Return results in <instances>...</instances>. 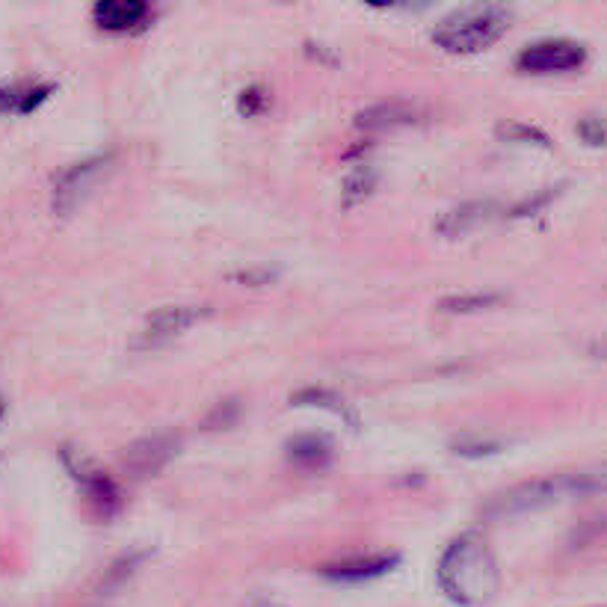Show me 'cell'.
<instances>
[{
  "instance_id": "6da1fadb",
  "label": "cell",
  "mask_w": 607,
  "mask_h": 607,
  "mask_svg": "<svg viewBox=\"0 0 607 607\" xmlns=\"http://www.w3.org/2000/svg\"><path fill=\"white\" fill-rule=\"evenodd\" d=\"M439 587L460 607L486 605L498 589V563L481 534L456 536L439 560Z\"/></svg>"
},
{
  "instance_id": "7a4b0ae2",
  "label": "cell",
  "mask_w": 607,
  "mask_h": 607,
  "mask_svg": "<svg viewBox=\"0 0 607 607\" xmlns=\"http://www.w3.org/2000/svg\"><path fill=\"white\" fill-rule=\"evenodd\" d=\"M510 28V10L504 7H477L453 19L442 21L433 33V42L451 54H472L498 42Z\"/></svg>"
},
{
  "instance_id": "3957f363",
  "label": "cell",
  "mask_w": 607,
  "mask_h": 607,
  "mask_svg": "<svg viewBox=\"0 0 607 607\" xmlns=\"http://www.w3.org/2000/svg\"><path fill=\"white\" fill-rule=\"evenodd\" d=\"M560 498H569L566 474H560V477H545V481H527L522 483V486H513V490L501 492L498 498L490 504V513L498 518L525 516V513L548 507V504H554V501Z\"/></svg>"
},
{
  "instance_id": "277c9868",
  "label": "cell",
  "mask_w": 607,
  "mask_h": 607,
  "mask_svg": "<svg viewBox=\"0 0 607 607\" xmlns=\"http://www.w3.org/2000/svg\"><path fill=\"white\" fill-rule=\"evenodd\" d=\"M113 164H116V157L113 155H95L81 161V164L69 166V169L60 175V182H56L54 187L56 214H72V210L104 182V175L113 169Z\"/></svg>"
},
{
  "instance_id": "5b68a950",
  "label": "cell",
  "mask_w": 607,
  "mask_h": 607,
  "mask_svg": "<svg viewBox=\"0 0 607 607\" xmlns=\"http://www.w3.org/2000/svg\"><path fill=\"white\" fill-rule=\"evenodd\" d=\"M587 60V48L569 39H545L534 42L518 54L516 65L522 72L531 74H554V72H575Z\"/></svg>"
},
{
  "instance_id": "8992f818",
  "label": "cell",
  "mask_w": 607,
  "mask_h": 607,
  "mask_svg": "<svg viewBox=\"0 0 607 607\" xmlns=\"http://www.w3.org/2000/svg\"><path fill=\"white\" fill-rule=\"evenodd\" d=\"M182 451V439L175 433H155L145 435V439H136L125 447V472L134 474V477H152L161 469L173 463L175 453Z\"/></svg>"
},
{
  "instance_id": "52a82bcc",
  "label": "cell",
  "mask_w": 607,
  "mask_h": 607,
  "mask_svg": "<svg viewBox=\"0 0 607 607\" xmlns=\"http://www.w3.org/2000/svg\"><path fill=\"white\" fill-rule=\"evenodd\" d=\"M208 315V306H164V309H157L152 318L145 320V332L140 338V347H152L161 344V341H169V338H178L182 332L202 323Z\"/></svg>"
},
{
  "instance_id": "ba28073f",
  "label": "cell",
  "mask_w": 607,
  "mask_h": 607,
  "mask_svg": "<svg viewBox=\"0 0 607 607\" xmlns=\"http://www.w3.org/2000/svg\"><path fill=\"white\" fill-rule=\"evenodd\" d=\"M63 456L65 463H69V472L78 477V483H81L83 492H86L92 510L101 513V516H110L119 504V492L116 486H113V481H110L107 474H101L99 469H92V465L86 463V460H81L74 451H65Z\"/></svg>"
},
{
  "instance_id": "9c48e42d",
  "label": "cell",
  "mask_w": 607,
  "mask_h": 607,
  "mask_svg": "<svg viewBox=\"0 0 607 607\" xmlns=\"http://www.w3.org/2000/svg\"><path fill=\"white\" fill-rule=\"evenodd\" d=\"M495 214H498V205H495V202H465L460 208L442 214L439 223H435V232L442 237L456 240V237L472 235V232H477L481 226H486L490 219H495Z\"/></svg>"
},
{
  "instance_id": "30bf717a",
  "label": "cell",
  "mask_w": 607,
  "mask_h": 607,
  "mask_svg": "<svg viewBox=\"0 0 607 607\" xmlns=\"http://www.w3.org/2000/svg\"><path fill=\"white\" fill-rule=\"evenodd\" d=\"M398 554H364V557H350V560L332 563L323 569L329 580L338 584H362V580H373L391 572L398 566Z\"/></svg>"
},
{
  "instance_id": "8fae6325",
  "label": "cell",
  "mask_w": 607,
  "mask_h": 607,
  "mask_svg": "<svg viewBox=\"0 0 607 607\" xmlns=\"http://www.w3.org/2000/svg\"><path fill=\"white\" fill-rule=\"evenodd\" d=\"M152 7L145 0H101L92 10V19L101 30H134L145 24Z\"/></svg>"
},
{
  "instance_id": "7c38bea8",
  "label": "cell",
  "mask_w": 607,
  "mask_h": 607,
  "mask_svg": "<svg viewBox=\"0 0 607 607\" xmlns=\"http://www.w3.org/2000/svg\"><path fill=\"white\" fill-rule=\"evenodd\" d=\"M332 442L327 435L318 433H302L294 435L288 442V460L306 472H315V469H323L327 463H332Z\"/></svg>"
},
{
  "instance_id": "4fadbf2b",
  "label": "cell",
  "mask_w": 607,
  "mask_h": 607,
  "mask_svg": "<svg viewBox=\"0 0 607 607\" xmlns=\"http://www.w3.org/2000/svg\"><path fill=\"white\" fill-rule=\"evenodd\" d=\"M403 122H412V107L400 104V101H382L377 107L359 113L356 127L359 131H389V127H398Z\"/></svg>"
},
{
  "instance_id": "5bb4252c",
  "label": "cell",
  "mask_w": 607,
  "mask_h": 607,
  "mask_svg": "<svg viewBox=\"0 0 607 607\" xmlns=\"http://www.w3.org/2000/svg\"><path fill=\"white\" fill-rule=\"evenodd\" d=\"M504 302V294H453V297H444L439 302V309L447 311V315H472V311H483V309H495Z\"/></svg>"
},
{
  "instance_id": "9a60e30c",
  "label": "cell",
  "mask_w": 607,
  "mask_h": 607,
  "mask_svg": "<svg viewBox=\"0 0 607 607\" xmlns=\"http://www.w3.org/2000/svg\"><path fill=\"white\" fill-rule=\"evenodd\" d=\"M377 191V175H373L371 166H353V173L347 175L344 182V208H356V205H362L371 193Z\"/></svg>"
},
{
  "instance_id": "2e32d148",
  "label": "cell",
  "mask_w": 607,
  "mask_h": 607,
  "mask_svg": "<svg viewBox=\"0 0 607 607\" xmlns=\"http://www.w3.org/2000/svg\"><path fill=\"white\" fill-rule=\"evenodd\" d=\"M145 554H125L122 560H116L113 566H110L107 578H104V589H113V587H122L131 575H134L136 569H140V563H143Z\"/></svg>"
},
{
  "instance_id": "e0dca14e",
  "label": "cell",
  "mask_w": 607,
  "mask_h": 607,
  "mask_svg": "<svg viewBox=\"0 0 607 607\" xmlns=\"http://www.w3.org/2000/svg\"><path fill=\"white\" fill-rule=\"evenodd\" d=\"M237 415H240L237 400H223V403H217V409L210 412L208 421H205V430H223V426H235Z\"/></svg>"
},
{
  "instance_id": "ac0fdd59",
  "label": "cell",
  "mask_w": 607,
  "mask_h": 607,
  "mask_svg": "<svg viewBox=\"0 0 607 607\" xmlns=\"http://www.w3.org/2000/svg\"><path fill=\"white\" fill-rule=\"evenodd\" d=\"M264 107H267V92L261 86H253V90H246L240 95V110H244L246 116H258Z\"/></svg>"
},
{
  "instance_id": "d6986e66",
  "label": "cell",
  "mask_w": 607,
  "mask_h": 607,
  "mask_svg": "<svg viewBox=\"0 0 607 607\" xmlns=\"http://www.w3.org/2000/svg\"><path fill=\"white\" fill-rule=\"evenodd\" d=\"M501 134L507 136V140H531V143L536 145H548L545 134H539V131H534V127L527 125H504L501 127Z\"/></svg>"
},
{
  "instance_id": "ffe728a7",
  "label": "cell",
  "mask_w": 607,
  "mask_h": 607,
  "mask_svg": "<svg viewBox=\"0 0 607 607\" xmlns=\"http://www.w3.org/2000/svg\"><path fill=\"white\" fill-rule=\"evenodd\" d=\"M3 113H19V86L0 83V116Z\"/></svg>"
},
{
  "instance_id": "44dd1931",
  "label": "cell",
  "mask_w": 607,
  "mask_h": 607,
  "mask_svg": "<svg viewBox=\"0 0 607 607\" xmlns=\"http://www.w3.org/2000/svg\"><path fill=\"white\" fill-rule=\"evenodd\" d=\"M578 131H580V136H584V140H589V143H596V145L605 143V127L598 125V122H584Z\"/></svg>"
},
{
  "instance_id": "7402d4cb",
  "label": "cell",
  "mask_w": 607,
  "mask_h": 607,
  "mask_svg": "<svg viewBox=\"0 0 607 607\" xmlns=\"http://www.w3.org/2000/svg\"><path fill=\"white\" fill-rule=\"evenodd\" d=\"M272 276H276V272L272 270H253V272H240V276H237V279H244V281H267V279H272Z\"/></svg>"
},
{
  "instance_id": "603a6c76",
  "label": "cell",
  "mask_w": 607,
  "mask_h": 607,
  "mask_svg": "<svg viewBox=\"0 0 607 607\" xmlns=\"http://www.w3.org/2000/svg\"><path fill=\"white\" fill-rule=\"evenodd\" d=\"M589 353L598 356V359H607V338L605 341H596V344L589 347Z\"/></svg>"
},
{
  "instance_id": "cb8c5ba5",
  "label": "cell",
  "mask_w": 607,
  "mask_h": 607,
  "mask_svg": "<svg viewBox=\"0 0 607 607\" xmlns=\"http://www.w3.org/2000/svg\"><path fill=\"white\" fill-rule=\"evenodd\" d=\"M253 607H279V605L270 601V598H258V601H253Z\"/></svg>"
},
{
  "instance_id": "d4e9b609",
  "label": "cell",
  "mask_w": 607,
  "mask_h": 607,
  "mask_svg": "<svg viewBox=\"0 0 607 607\" xmlns=\"http://www.w3.org/2000/svg\"><path fill=\"white\" fill-rule=\"evenodd\" d=\"M0 418H3V398H0Z\"/></svg>"
}]
</instances>
